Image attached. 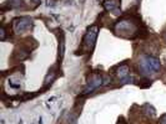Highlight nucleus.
Returning <instances> with one entry per match:
<instances>
[{
  "mask_svg": "<svg viewBox=\"0 0 166 124\" xmlns=\"http://www.w3.org/2000/svg\"><path fill=\"white\" fill-rule=\"evenodd\" d=\"M143 66L147 71H159L160 70V62H159V60H156V59L150 57V56H146L145 59H144Z\"/></svg>",
  "mask_w": 166,
  "mask_h": 124,
  "instance_id": "1",
  "label": "nucleus"
},
{
  "mask_svg": "<svg viewBox=\"0 0 166 124\" xmlns=\"http://www.w3.org/2000/svg\"><path fill=\"white\" fill-rule=\"evenodd\" d=\"M30 25H31V20L28 18H20L14 21V27L16 32H24L30 27Z\"/></svg>",
  "mask_w": 166,
  "mask_h": 124,
  "instance_id": "2",
  "label": "nucleus"
},
{
  "mask_svg": "<svg viewBox=\"0 0 166 124\" xmlns=\"http://www.w3.org/2000/svg\"><path fill=\"white\" fill-rule=\"evenodd\" d=\"M96 37H97V27L96 26H93L89 31L88 34L85 35L84 37V42L86 46L89 47H93L95 45V41H96Z\"/></svg>",
  "mask_w": 166,
  "mask_h": 124,
  "instance_id": "3",
  "label": "nucleus"
},
{
  "mask_svg": "<svg viewBox=\"0 0 166 124\" xmlns=\"http://www.w3.org/2000/svg\"><path fill=\"white\" fill-rule=\"evenodd\" d=\"M101 85V77H99V76H95L93 78V81L89 83V87L85 89V93H89V91H93L95 88H97L99 86Z\"/></svg>",
  "mask_w": 166,
  "mask_h": 124,
  "instance_id": "4",
  "label": "nucleus"
},
{
  "mask_svg": "<svg viewBox=\"0 0 166 124\" xmlns=\"http://www.w3.org/2000/svg\"><path fill=\"white\" fill-rule=\"evenodd\" d=\"M119 77L122 79V81H129V77H128V74H129V68H128V66L126 65H122L121 67L119 68Z\"/></svg>",
  "mask_w": 166,
  "mask_h": 124,
  "instance_id": "5",
  "label": "nucleus"
},
{
  "mask_svg": "<svg viewBox=\"0 0 166 124\" xmlns=\"http://www.w3.org/2000/svg\"><path fill=\"white\" fill-rule=\"evenodd\" d=\"M118 6H119V0H107V1L105 3V9L110 10V11L116 10Z\"/></svg>",
  "mask_w": 166,
  "mask_h": 124,
  "instance_id": "6",
  "label": "nucleus"
},
{
  "mask_svg": "<svg viewBox=\"0 0 166 124\" xmlns=\"http://www.w3.org/2000/svg\"><path fill=\"white\" fill-rule=\"evenodd\" d=\"M63 55H64V39L61 36V42H60V59H63Z\"/></svg>",
  "mask_w": 166,
  "mask_h": 124,
  "instance_id": "7",
  "label": "nucleus"
},
{
  "mask_svg": "<svg viewBox=\"0 0 166 124\" xmlns=\"http://www.w3.org/2000/svg\"><path fill=\"white\" fill-rule=\"evenodd\" d=\"M4 39H5V30L2 29V40H4Z\"/></svg>",
  "mask_w": 166,
  "mask_h": 124,
  "instance_id": "8",
  "label": "nucleus"
},
{
  "mask_svg": "<svg viewBox=\"0 0 166 124\" xmlns=\"http://www.w3.org/2000/svg\"><path fill=\"white\" fill-rule=\"evenodd\" d=\"M32 1H34L35 4H38V3H40V0H32Z\"/></svg>",
  "mask_w": 166,
  "mask_h": 124,
  "instance_id": "9",
  "label": "nucleus"
},
{
  "mask_svg": "<svg viewBox=\"0 0 166 124\" xmlns=\"http://www.w3.org/2000/svg\"><path fill=\"white\" fill-rule=\"evenodd\" d=\"M165 39H166V34H165Z\"/></svg>",
  "mask_w": 166,
  "mask_h": 124,
  "instance_id": "10",
  "label": "nucleus"
}]
</instances>
